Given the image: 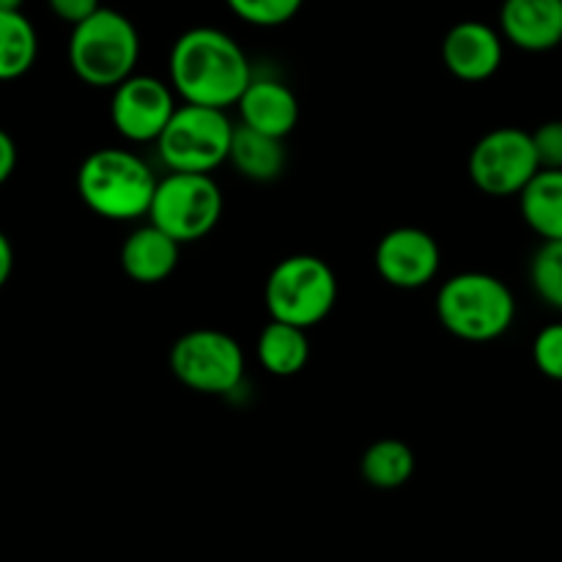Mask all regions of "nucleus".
I'll return each mask as SVG.
<instances>
[{
  "label": "nucleus",
  "instance_id": "obj_12",
  "mask_svg": "<svg viewBox=\"0 0 562 562\" xmlns=\"http://www.w3.org/2000/svg\"><path fill=\"white\" fill-rule=\"evenodd\" d=\"M505 38L497 27L481 20L456 22L442 42V60L453 77L464 82H483L503 66Z\"/></svg>",
  "mask_w": 562,
  "mask_h": 562
},
{
  "label": "nucleus",
  "instance_id": "obj_6",
  "mask_svg": "<svg viewBox=\"0 0 562 562\" xmlns=\"http://www.w3.org/2000/svg\"><path fill=\"white\" fill-rule=\"evenodd\" d=\"M234 130L225 110L206 104H179L157 140L159 159L168 170L212 173L228 162Z\"/></svg>",
  "mask_w": 562,
  "mask_h": 562
},
{
  "label": "nucleus",
  "instance_id": "obj_14",
  "mask_svg": "<svg viewBox=\"0 0 562 562\" xmlns=\"http://www.w3.org/2000/svg\"><path fill=\"white\" fill-rule=\"evenodd\" d=\"M241 124L285 140L300 124V102L285 82L272 77H252L236 102Z\"/></svg>",
  "mask_w": 562,
  "mask_h": 562
},
{
  "label": "nucleus",
  "instance_id": "obj_21",
  "mask_svg": "<svg viewBox=\"0 0 562 562\" xmlns=\"http://www.w3.org/2000/svg\"><path fill=\"white\" fill-rule=\"evenodd\" d=\"M530 283L549 307L562 311V239L538 247L530 263Z\"/></svg>",
  "mask_w": 562,
  "mask_h": 562
},
{
  "label": "nucleus",
  "instance_id": "obj_25",
  "mask_svg": "<svg viewBox=\"0 0 562 562\" xmlns=\"http://www.w3.org/2000/svg\"><path fill=\"white\" fill-rule=\"evenodd\" d=\"M47 5L60 22H69L71 27H75L77 22L88 20L93 11L102 9V3H99V0H47Z\"/></svg>",
  "mask_w": 562,
  "mask_h": 562
},
{
  "label": "nucleus",
  "instance_id": "obj_18",
  "mask_svg": "<svg viewBox=\"0 0 562 562\" xmlns=\"http://www.w3.org/2000/svg\"><path fill=\"white\" fill-rule=\"evenodd\" d=\"M519 209L532 234L543 241L562 239V170H538L536 179L521 190Z\"/></svg>",
  "mask_w": 562,
  "mask_h": 562
},
{
  "label": "nucleus",
  "instance_id": "obj_22",
  "mask_svg": "<svg viewBox=\"0 0 562 562\" xmlns=\"http://www.w3.org/2000/svg\"><path fill=\"white\" fill-rule=\"evenodd\" d=\"M231 14L256 27H278L294 20L305 0H225Z\"/></svg>",
  "mask_w": 562,
  "mask_h": 562
},
{
  "label": "nucleus",
  "instance_id": "obj_10",
  "mask_svg": "<svg viewBox=\"0 0 562 562\" xmlns=\"http://www.w3.org/2000/svg\"><path fill=\"white\" fill-rule=\"evenodd\" d=\"M176 91L170 82L151 75H132L113 88L110 121L130 143H157L176 113Z\"/></svg>",
  "mask_w": 562,
  "mask_h": 562
},
{
  "label": "nucleus",
  "instance_id": "obj_8",
  "mask_svg": "<svg viewBox=\"0 0 562 562\" xmlns=\"http://www.w3.org/2000/svg\"><path fill=\"white\" fill-rule=\"evenodd\" d=\"M170 371L195 393L228 395L245 379V351L228 333L192 329L170 349Z\"/></svg>",
  "mask_w": 562,
  "mask_h": 562
},
{
  "label": "nucleus",
  "instance_id": "obj_2",
  "mask_svg": "<svg viewBox=\"0 0 562 562\" xmlns=\"http://www.w3.org/2000/svg\"><path fill=\"white\" fill-rule=\"evenodd\" d=\"M157 184L151 165L130 148H97L77 170L80 201L97 217L113 223L148 217Z\"/></svg>",
  "mask_w": 562,
  "mask_h": 562
},
{
  "label": "nucleus",
  "instance_id": "obj_26",
  "mask_svg": "<svg viewBox=\"0 0 562 562\" xmlns=\"http://www.w3.org/2000/svg\"><path fill=\"white\" fill-rule=\"evenodd\" d=\"M16 168V143L5 130H0V187L11 179Z\"/></svg>",
  "mask_w": 562,
  "mask_h": 562
},
{
  "label": "nucleus",
  "instance_id": "obj_1",
  "mask_svg": "<svg viewBox=\"0 0 562 562\" xmlns=\"http://www.w3.org/2000/svg\"><path fill=\"white\" fill-rule=\"evenodd\" d=\"M170 86L187 104L228 110L250 86L252 69L245 49L220 27H190L170 47Z\"/></svg>",
  "mask_w": 562,
  "mask_h": 562
},
{
  "label": "nucleus",
  "instance_id": "obj_9",
  "mask_svg": "<svg viewBox=\"0 0 562 562\" xmlns=\"http://www.w3.org/2000/svg\"><path fill=\"white\" fill-rule=\"evenodd\" d=\"M470 179L483 195L514 198L541 170L532 132L519 126H497L486 132L470 151Z\"/></svg>",
  "mask_w": 562,
  "mask_h": 562
},
{
  "label": "nucleus",
  "instance_id": "obj_27",
  "mask_svg": "<svg viewBox=\"0 0 562 562\" xmlns=\"http://www.w3.org/2000/svg\"><path fill=\"white\" fill-rule=\"evenodd\" d=\"M11 269H14V247H11L9 236L0 231V289L9 283Z\"/></svg>",
  "mask_w": 562,
  "mask_h": 562
},
{
  "label": "nucleus",
  "instance_id": "obj_19",
  "mask_svg": "<svg viewBox=\"0 0 562 562\" xmlns=\"http://www.w3.org/2000/svg\"><path fill=\"white\" fill-rule=\"evenodd\" d=\"M417 470L415 450L401 439H379L362 453L360 475L368 486L393 492V488L406 486Z\"/></svg>",
  "mask_w": 562,
  "mask_h": 562
},
{
  "label": "nucleus",
  "instance_id": "obj_16",
  "mask_svg": "<svg viewBox=\"0 0 562 562\" xmlns=\"http://www.w3.org/2000/svg\"><path fill=\"white\" fill-rule=\"evenodd\" d=\"M228 162L245 179L269 184V181L283 176L289 157H285V146L280 137L263 135V132L239 124L234 130V140H231Z\"/></svg>",
  "mask_w": 562,
  "mask_h": 562
},
{
  "label": "nucleus",
  "instance_id": "obj_5",
  "mask_svg": "<svg viewBox=\"0 0 562 562\" xmlns=\"http://www.w3.org/2000/svg\"><path fill=\"white\" fill-rule=\"evenodd\" d=\"M263 302L274 322L311 329L333 313L338 302V278L324 258L289 256L269 272Z\"/></svg>",
  "mask_w": 562,
  "mask_h": 562
},
{
  "label": "nucleus",
  "instance_id": "obj_28",
  "mask_svg": "<svg viewBox=\"0 0 562 562\" xmlns=\"http://www.w3.org/2000/svg\"><path fill=\"white\" fill-rule=\"evenodd\" d=\"M25 0H0V11H22Z\"/></svg>",
  "mask_w": 562,
  "mask_h": 562
},
{
  "label": "nucleus",
  "instance_id": "obj_23",
  "mask_svg": "<svg viewBox=\"0 0 562 562\" xmlns=\"http://www.w3.org/2000/svg\"><path fill=\"white\" fill-rule=\"evenodd\" d=\"M532 362L552 382H562V324H549L532 340Z\"/></svg>",
  "mask_w": 562,
  "mask_h": 562
},
{
  "label": "nucleus",
  "instance_id": "obj_20",
  "mask_svg": "<svg viewBox=\"0 0 562 562\" xmlns=\"http://www.w3.org/2000/svg\"><path fill=\"white\" fill-rule=\"evenodd\" d=\"M38 36L22 11H0V80H16L36 64Z\"/></svg>",
  "mask_w": 562,
  "mask_h": 562
},
{
  "label": "nucleus",
  "instance_id": "obj_4",
  "mask_svg": "<svg viewBox=\"0 0 562 562\" xmlns=\"http://www.w3.org/2000/svg\"><path fill=\"white\" fill-rule=\"evenodd\" d=\"M140 36L135 22L115 9L93 11L69 36L71 71L91 88H115L135 75Z\"/></svg>",
  "mask_w": 562,
  "mask_h": 562
},
{
  "label": "nucleus",
  "instance_id": "obj_3",
  "mask_svg": "<svg viewBox=\"0 0 562 562\" xmlns=\"http://www.w3.org/2000/svg\"><path fill=\"white\" fill-rule=\"evenodd\" d=\"M437 316L450 335L467 344H488L514 327L516 296L488 272H461L442 283Z\"/></svg>",
  "mask_w": 562,
  "mask_h": 562
},
{
  "label": "nucleus",
  "instance_id": "obj_7",
  "mask_svg": "<svg viewBox=\"0 0 562 562\" xmlns=\"http://www.w3.org/2000/svg\"><path fill=\"white\" fill-rule=\"evenodd\" d=\"M223 217V190L212 173H181L170 170L154 192L148 223L173 236L179 245L203 239Z\"/></svg>",
  "mask_w": 562,
  "mask_h": 562
},
{
  "label": "nucleus",
  "instance_id": "obj_15",
  "mask_svg": "<svg viewBox=\"0 0 562 562\" xmlns=\"http://www.w3.org/2000/svg\"><path fill=\"white\" fill-rule=\"evenodd\" d=\"M181 245L154 223L132 231L121 245V269L140 285H157L179 267Z\"/></svg>",
  "mask_w": 562,
  "mask_h": 562
},
{
  "label": "nucleus",
  "instance_id": "obj_11",
  "mask_svg": "<svg viewBox=\"0 0 562 562\" xmlns=\"http://www.w3.org/2000/svg\"><path fill=\"white\" fill-rule=\"evenodd\" d=\"M373 263H376L379 278L387 285L415 291L437 278L442 267V250L428 231L401 225L379 239Z\"/></svg>",
  "mask_w": 562,
  "mask_h": 562
},
{
  "label": "nucleus",
  "instance_id": "obj_24",
  "mask_svg": "<svg viewBox=\"0 0 562 562\" xmlns=\"http://www.w3.org/2000/svg\"><path fill=\"white\" fill-rule=\"evenodd\" d=\"M532 140H536L538 159H541V168L547 170H562V121H547V124L538 126L532 132Z\"/></svg>",
  "mask_w": 562,
  "mask_h": 562
},
{
  "label": "nucleus",
  "instance_id": "obj_13",
  "mask_svg": "<svg viewBox=\"0 0 562 562\" xmlns=\"http://www.w3.org/2000/svg\"><path fill=\"white\" fill-rule=\"evenodd\" d=\"M499 33L525 53H549L562 44V0H503Z\"/></svg>",
  "mask_w": 562,
  "mask_h": 562
},
{
  "label": "nucleus",
  "instance_id": "obj_17",
  "mask_svg": "<svg viewBox=\"0 0 562 562\" xmlns=\"http://www.w3.org/2000/svg\"><path fill=\"white\" fill-rule=\"evenodd\" d=\"M256 355L261 360L263 371L272 376L289 379L305 371L307 360H311V340H307V329L294 327L285 322H269L261 329L256 344Z\"/></svg>",
  "mask_w": 562,
  "mask_h": 562
}]
</instances>
